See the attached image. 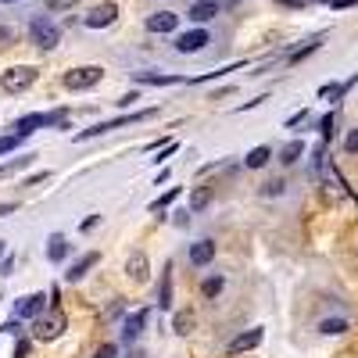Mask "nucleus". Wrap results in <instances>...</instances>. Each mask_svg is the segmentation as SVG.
Segmentation results:
<instances>
[{
	"instance_id": "obj_38",
	"label": "nucleus",
	"mask_w": 358,
	"mask_h": 358,
	"mask_svg": "<svg viewBox=\"0 0 358 358\" xmlns=\"http://www.w3.org/2000/svg\"><path fill=\"white\" fill-rule=\"evenodd\" d=\"M43 179H50V172H36V176H29V179H25V187H36V183H43Z\"/></svg>"
},
{
	"instance_id": "obj_2",
	"label": "nucleus",
	"mask_w": 358,
	"mask_h": 358,
	"mask_svg": "<svg viewBox=\"0 0 358 358\" xmlns=\"http://www.w3.org/2000/svg\"><path fill=\"white\" fill-rule=\"evenodd\" d=\"M29 40H33L40 50H54L57 43H62V29H57L50 18L36 15L33 22H29Z\"/></svg>"
},
{
	"instance_id": "obj_7",
	"label": "nucleus",
	"mask_w": 358,
	"mask_h": 358,
	"mask_svg": "<svg viewBox=\"0 0 358 358\" xmlns=\"http://www.w3.org/2000/svg\"><path fill=\"white\" fill-rule=\"evenodd\" d=\"M262 326H251V330H244V334H236L229 344H226V355H248V351H255L258 344H262Z\"/></svg>"
},
{
	"instance_id": "obj_25",
	"label": "nucleus",
	"mask_w": 358,
	"mask_h": 358,
	"mask_svg": "<svg viewBox=\"0 0 358 358\" xmlns=\"http://www.w3.org/2000/svg\"><path fill=\"white\" fill-rule=\"evenodd\" d=\"M301 155H305V143H301V140H290L283 151H280V162H283V165H294Z\"/></svg>"
},
{
	"instance_id": "obj_44",
	"label": "nucleus",
	"mask_w": 358,
	"mask_h": 358,
	"mask_svg": "<svg viewBox=\"0 0 358 358\" xmlns=\"http://www.w3.org/2000/svg\"><path fill=\"white\" fill-rule=\"evenodd\" d=\"M15 208H18L15 201H8V204H0V219H4V215H11V212H15Z\"/></svg>"
},
{
	"instance_id": "obj_8",
	"label": "nucleus",
	"mask_w": 358,
	"mask_h": 358,
	"mask_svg": "<svg viewBox=\"0 0 358 358\" xmlns=\"http://www.w3.org/2000/svg\"><path fill=\"white\" fill-rule=\"evenodd\" d=\"M43 308H47V294H29V297H18L15 301L18 319H36V315H43Z\"/></svg>"
},
{
	"instance_id": "obj_32",
	"label": "nucleus",
	"mask_w": 358,
	"mask_h": 358,
	"mask_svg": "<svg viewBox=\"0 0 358 358\" xmlns=\"http://www.w3.org/2000/svg\"><path fill=\"white\" fill-rule=\"evenodd\" d=\"M0 276H15V258L11 255L0 258Z\"/></svg>"
},
{
	"instance_id": "obj_11",
	"label": "nucleus",
	"mask_w": 358,
	"mask_h": 358,
	"mask_svg": "<svg viewBox=\"0 0 358 358\" xmlns=\"http://www.w3.org/2000/svg\"><path fill=\"white\" fill-rule=\"evenodd\" d=\"M176 22H179V15H172V11H155V15H147V33H172L176 29Z\"/></svg>"
},
{
	"instance_id": "obj_24",
	"label": "nucleus",
	"mask_w": 358,
	"mask_h": 358,
	"mask_svg": "<svg viewBox=\"0 0 358 358\" xmlns=\"http://www.w3.org/2000/svg\"><path fill=\"white\" fill-rule=\"evenodd\" d=\"M268 158H273V151H268V147H255V151H248L244 165H248V169H265Z\"/></svg>"
},
{
	"instance_id": "obj_13",
	"label": "nucleus",
	"mask_w": 358,
	"mask_h": 358,
	"mask_svg": "<svg viewBox=\"0 0 358 358\" xmlns=\"http://www.w3.org/2000/svg\"><path fill=\"white\" fill-rule=\"evenodd\" d=\"M219 15V4L215 0H197V4H190V22L204 25V22H212Z\"/></svg>"
},
{
	"instance_id": "obj_9",
	"label": "nucleus",
	"mask_w": 358,
	"mask_h": 358,
	"mask_svg": "<svg viewBox=\"0 0 358 358\" xmlns=\"http://www.w3.org/2000/svg\"><path fill=\"white\" fill-rule=\"evenodd\" d=\"M126 276H129L133 283H147V280H151V258H147L143 251H136V255L126 262Z\"/></svg>"
},
{
	"instance_id": "obj_35",
	"label": "nucleus",
	"mask_w": 358,
	"mask_h": 358,
	"mask_svg": "<svg viewBox=\"0 0 358 358\" xmlns=\"http://www.w3.org/2000/svg\"><path fill=\"white\" fill-rule=\"evenodd\" d=\"M334 136V115H326L322 118V140H330Z\"/></svg>"
},
{
	"instance_id": "obj_33",
	"label": "nucleus",
	"mask_w": 358,
	"mask_h": 358,
	"mask_svg": "<svg viewBox=\"0 0 358 358\" xmlns=\"http://www.w3.org/2000/svg\"><path fill=\"white\" fill-rule=\"evenodd\" d=\"M344 151H348V155H358V129H351V133H348V140H344Z\"/></svg>"
},
{
	"instance_id": "obj_34",
	"label": "nucleus",
	"mask_w": 358,
	"mask_h": 358,
	"mask_svg": "<svg viewBox=\"0 0 358 358\" xmlns=\"http://www.w3.org/2000/svg\"><path fill=\"white\" fill-rule=\"evenodd\" d=\"M94 358H118V348H115V344H101Z\"/></svg>"
},
{
	"instance_id": "obj_18",
	"label": "nucleus",
	"mask_w": 358,
	"mask_h": 358,
	"mask_svg": "<svg viewBox=\"0 0 358 358\" xmlns=\"http://www.w3.org/2000/svg\"><path fill=\"white\" fill-rule=\"evenodd\" d=\"M355 83H358V76H351L348 83H330V86H322V90H319V97H322V101H341Z\"/></svg>"
},
{
	"instance_id": "obj_15",
	"label": "nucleus",
	"mask_w": 358,
	"mask_h": 358,
	"mask_svg": "<svg viewBox=\"0 0 358 358\" xmlns=\"http://www.w3.org/2000/svg\"><path fill=\"white\" fill-rule=\"evenodd\" d=\"M136 83H147V86H172V83H187L179 76H169V72H133Z\"/></svg>"
},
{
	"instance_id": "obj_26",
	"label": "nucleus",
	"mask_w": 358,
	"mask_h": 358,
	"mask_svg": "<svg viewBox=\"0 0 358 358\" xmlns=\"http://www.w3.org/2000/svg\"><path fill=\"white\" fill-rule=\"evenodd\" d=\"M344 330H348V319H322L319 322V334H326V337H337Z\"/></svg>"
},
{
	"instance_id": "obj_40",
	"label": "nucleus",
	"mask_w": 358,
	"mask_h": 358,
	"mask_svg": "<svg viewBox=\"0 0 358 358\" xmlns=\"http://www.w3.org/2000/svg\"><path fill=\"white\" fill-rule=\"evenodd\" d=\"M15 358H29V341H18V348H15Z\"/></svg>"
},
{
	"instance_id": "obj_47",
	"label": "nucleus",
	"mask_w": 358,
	"mask_h": 358,
	"mask_svg": "<svg viewBox=\"0 0 358 358\" xmlns=\"http://www.w3.org/2000/svg\"><path fill=\"white\" fill-rule=\"evenodd\" d=\"M0 4H15V0H0Z\"/></svg>"
},
{
	"instance_id": "obj_31",
	"label": "nucleus",
	"mask_w": 358,
	"mask_h": 358,
	"mask_svg": "<svg viewBox=\"0 0 358 358\" xmlns=\"http://www.w3.org/2000/svg\"><path fill=\"white\" fill-rule=\"evenodd\" d=\"M283 187H287L283 179H273V183H265V187H262V194H265V197H276V194H283Z\"/></svg>"
},
{
	"instance_id": "obj_27",
	"label": "nucleus",
	"mask_w": 358,
	"mask_h": 358,
	"mask_svg": "<svg viewBox=\"0 0 358 358\" xmlns=\"http://www.w3.org/2000/svg\"><path fill=\"white\" fill-rule=\"evenodd\" d=\"M179 194H183V190H179V187H172V190H165V194H162L158 201H151V212H165V208H169V204H176V201H179Z\"/></svg>"
},
{
	"instance_id": "obj_14",
	"label": "nucleus",
	"mask_w": 358,
	"mask_h": 358,
	"mask_svg": "<svg viewBox=\"0 0 358 358\" xmlns=\"http://www.w3.org/2000/svg\"><path fill=\"white\" fill-rule=\"evenodd\" d=\"M143 326H147V312L140 308V312L126 315V322H122V337H126V341H136V337L143 334Z\"/></svg>"
},
{
	"instance_id": "obj_17",
	"label": "nucleus",
	"mask_w": 358,
	"mask_h": 358,
	"mask_svg": "<svg viewBox=\"0 0 358 358\" xmlns=\"http://www.w3.org/2000/svg\"><path fill=\"white\" fill-rule=\"evenodd\" d=\"M194 322H197L194 308H183V312H176V315H172V330H176L179 337H187V334H194Z\"/></svg>"
},
{
	"instance_id": "obj_6",
	"label": "nucleus",
	"mask_w": 358,
	"mask_h": 358,
	"mask_svg": "<svg viewBox=\"0 0 358 358\" xmlns=\"http://www.w3.org/2000/svg\"><path fill=\"white\" fill-rule=\"evenodd\" d=\"M115 18H118V4H115V0H108V4L90 8V11L83 15V25H86V29H104V25H111Z\"/></svg>"
},
{
	"instance_id": "obj_22",
	"label": "nucleus",
	"mask_w": 358,
	"mask_h": 358,
	"mask_svg": "<svg viewBox=\"0 0 358 358\" xmlns=\"http://www.w3.org/2000/svg\"><path fill=\"white\" fill-rule=\"evenodd\" d=\"M33 162H36V155H18V158H11L8 165H0V179H8V176H15V172L29 169Z\"/></svg>"
},
{
	"instance_id": "obj_19",
	"label": "nucleus",
	"mask_w": 358,
	"mask_h": 358,
	"mask_svg": "<svg viewBox=\"0 0 358 358\" xmlns=\"http://www.w3.org/2000/svg\"><path fill=\"white\" fill-rule=\"evenodd\" d=\"M47 258L50 262H65L69 258V241H65L62 233H54L50 241H47Z\"/></svg>"
},
{
	"instance_id": "obj_42",
	"label": "nucleus",
	"mask_w": 358,
	"mask_h": 358,
	"mask_svg": "<svg viewBox=\"0 0 358 358\" xmlns=\"http://www.w3.org/2000/svg\"><path fill=\"white\" fill-rule=\"evenodd\" d=\"M0 330H4V334H22V326H18V319H11L8 326H0Z\"/></svg>"
},
{
	"instance_id": "obj_29",
	"label": "nucleus",
	"mask_w": 358,
	"mask_h": 358,
	"mask_svg": "<svg viewBox=\"0 0 358 358\" xmlns=\"http://www.w3.org/2000/svg\"><path fill=\"white\" fill-rule=\"evenodd\" d=\"M18 143H22V136H18V133H11V136H0V155H11Z\"/></svg>"
},
{
	"instance_id": "obj_41",
	"label": "nucleus",
	"mask_w": 358,
	"mask_h": 358,
	"mask_svg": "<svg viewBox=\"0 0 358 358\" xmlns=\"http://www.w3.org/2000/svg\"><path fill=\"white\" fill-rule=\"evenodd\" d=\"M8 43H11V29L0 25V47H8Z\"/></svg>"
},
{
	"instance_id": "obj_23",
	"label": "nucleus",
	"mask_w": 358,
	"mask_h": 358,
	"mask_svg": "<svg viewBox=\"0 0 358 358\" xmlns=\"http://www.w3.org/2000/svg\"><path fill=\"white\" fill-rule=\"evenodd\" d=\"M158 305L169 312L172 308V265L165 262V280H162V287H158Z\"/></svg>"
},
{
	"instance_id": "obj_37",
	"label": "nucleus",
	"mask_w": 358,
	"mask_h": 358,
	"mask_svg": "<svg viewBox=\"0 0 358 358\" xmlns=\"http://www.w3.org/2000/svg\"><path fill=\"white\" fill-rule=\"evenodd\" d=\"M305 118H308V111H297L294 118H287V129H294V126H301V122H305Z\"/></svg>"
},
{
	"instance_id": "obj_46",
	"label": "nucleus",
	"mask_w": 358,
	"mask_h": 358,
	"mask_svg": "<svg viewBox=\"0 0 358 358\" xmlns=\"http://www.w3.org/2000/svg\"><path fill=\"white\" fill-rule=\"evenodd\" d=\"M8 255V241H0V258H4Z\"/></svg>"
},
{
	"instance_id": "obj_10",
	"label": "nucleus",
	"mask_w": 358,
	"mask_h": 358,
	"mask_svg": "<svg viewBox=\"0 0 358 358\" xmlns=\"http://www.w3.org/2000/svg\"><path fill=\"white\" fill-rule=\"evenodd\" d=\"M176 47H179V54H197V50L208 47V33L204 29H190V33H183L176 40Z\"/></svg>"
},
{
	"instance_id": "obj_4",
	"label": "nucleus",
	"mask_w": 358,
	"mask_h": 358,
	"mask_svg": "<svg viewBox=\"0 0 358 358\" xmlns=\"http://www.w3.org/2000/svg\"><path fill=\"white\" fill-rule=\"evenodd\" d=\"M36 69L33 65H15L8 72H0V86H4V94H22V90H29L36 83Z\"/></svg>"
},
{
	"instance_id": "obj_28",
	"label": "nucleus",
	"mask_w": 358,
	"mask_h": 358,
	"mask_svg": "<svg viewBox=\"0 0 358 358\" xmlns=\"http://www.w3.org/2000/svg\"><path fill=\"white\" fill-rule=\"evenodd\" d=\"M219 290H222V276H208V280L201 283V294H204V297H215Z\"/></svg>"
},
{
	"instance_id": "obj_43",
	"label": "nucleus",
	"mask_w": 358,
	"mask_h": 358,
	"mask_svg": "<svg viewBox=\"0 0 358 358\" xmlns=\"http://www.w3.org/2000/svg\"><path fill=\"white\" fill-rule=\"evenodd\" d=\"M136 101H140V94H126L122 101H115V104H118V108H126V104H136Z\"/></svg>"
},
{
	"instance_id": "obj_5",
	"label": "nucleus",
	"mask_w": 358,
	"mask_h": 358,
	"mask_svg": "<svg viewBox=\"0 0 358 358\" xmlns=\"http://www.w3.org/2000/svg\"><path fill=\"white\" fill-rule=\"evenodd\" d=\"M104 79V69L101 65H79L72 72H65V90H94L97 83Z\"/></svg>"
},
{
	"instance_id": "obj_36",
	"label": "nucleus",
	"mask_w": 358,
	"mask_h": 358,
	"mask_svg": "<svg viewBox=\"0 0 358 358\" xmlns=\"http://www.w3.org/2000/svg\"><path fill=\"white\" fill-rule=\"evenodd\" d=\"M104 315H108V319H118V315H122V301H111V305L104 308Z\"/></svg>"
},
{
	"instance_id": "obj_3",
	"label": "nucleus",
	"mask_w": 358,
	"mask_h": 358,
	"mask_svg": "<svg viewBox=\"0 0 358 358\" xmlns=\"http://www.w3.org/2000/svg\"><path fill=\"white\" fill-rule=\"evenodd\" d=\"M65 312L62 308H50V315L43 312V315H36L33 319V337L36 341H57V337H62L65 334Z\"/></svg>"
},
{
	"instance_id": "obj_39",
	"label": "nucleus",
	"mask_w": 358,
	"mask_h": 358,
	"mask_svg": "<svg viewBox=\"0 0 358 358\" xmlns=\"http://www.w3.org/2000/svg\"><path fill=\"white\" fill-rule=\"evenodd\" d=\"M355 4H358V0H330L334 11H344V8H355Z\"/></svg>"
},
{
	"instance_id": "obj_1",
	"label": "nucleus",
	"mask_w": 358,
	"mask_h": 358,
	"mask_svg": "<svg viewBox=\"0 0 358 358\" xmlns=\"http://www.w3.org/2000/svg\"><path fill=\"white\" fill-rule=\"evenodd\" d=\"M158 108H143V111H129V115H118V118H108V122H97L94 129H83L76 140H94V136H104V133H115V129H122V126H136L143 122V118H155Z\"/></svg>"
},
{
	"instance_id": "obj_30",
	"label": "nucleus",
	"mask_w": 358,
	"mask_h": 358,
	"mask_svg": "<svg viewBox=\"0 0 358 358\" xmlns=\"http://www.w3.org/2000/svg\"><path fill=\"white\" fill-rule=\"evenodd\" d=\"M76 4H79V0H47V11L57 15V11H69V8H76Z\"/></svg>"
},
{
	"instance_id": "obj_20",
	"label": "nucleus",
	"mask_w": 358,
	"mask_h": 358,
	"mask_svg": "<svg viewBox=\"0 0 358 358\" xmlns=\"http://www.w3.org/2000/svg\"><path fill=\"white\" fill-rule=\"evenodd\" d=\"M322 40H326L322 33H319V36H312V40H305L301 47H297V50H294V54L287 57V62H290V65H297V62H305V57H308L312 50H319V47H322Z\"/></svg>"
},
{
	"instance_id": "obj_45",
	"label": "nucleus",
	"mask_w": 358,
	"mask_h": 358,
	"mask_svg": "<svg viewBox=\"0 0 358 358\" xmlns=\"http://www.w3.org/2000/svg\"><path fill=\"white\" fill-rule=\"evenodd\" d=\"M215 4H219V8H236L241 0H215Z\"/></svg>"
},
{
	"instance_id": "obj_16",
	"label": "nucleus",
	"mask_w": 358,
	"mask_h": 358,
	"mask_svg": "<svg viewBox=\"0 0 358 358\" xmlns=\"http://www.w3.org/2000/svg\"><path fill=\"white\" fill-rule=\"evenodd\" d=\"M212 258H215V244L212 241H201V244H194L190 248V265H212Z\"/></svg>"
},
{
	"instance_id": "obj_12",
	"label": "nucleus",
	"mask_w": 358,
	"mask_h": 358,
	"mask_svg": "<svg viewBox=\"0 0 358 358\" xmlns=\"http://www.w3.org/2000/svg\"><path fill=\"white\" fill-rule=\"evenodd\" d=\"M97 262H101V251H90V255H83V258L69 268V273H65V280H69V283H79V280H83V276L90 273V268L97 265Z\"/></svg>"
},
{
	"instance_id": "obj_21",
	"label": "nucleus",
	"mask_w": 358,
	"mask_h": 358,
	"mask_svg": "<svg viewBox=\"0 0 358 358\" xmlns=\"http://www.w3.org/2000/svg\"><path fill=\"white\" fill-rule=\"evenodd\" d=\"M212 197H215L212 187H194V194H190V212H204V208L212 204Z\"/></svg>"
}]
</instances>
